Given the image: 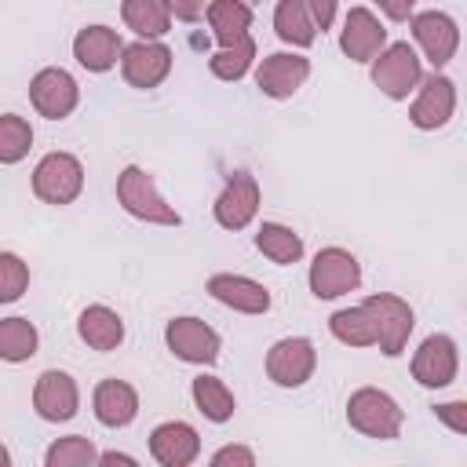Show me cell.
Instances as JSON below:
<instances>
[{"label": "cell", "instance_id": "1", "mask_svg": "<svg viewBox=\"0 0 467 467\" xmlns=\"http://www.w3.org/2000/svg\"><path fill=\"white\" fill-rule=\"evenodd\" d=\"M117 204L139 219V223H150V226H179L182 215L164 201V193L157 190V179L139 168V164H128L120 175H117Z\"/></svg>", "mask_w": 467, "mask_h": 467}, {"label": "cell", "instance_id": "2", "mask_svg": "<svg viewBox=\"0 0 467 467\" xmlns=\"http://www.w3.org/2000/svg\"><path fill=\"white\" fill-rule=\"evenodd\" d=\"M347 423L365 434V438H376V441H394L405 427V412L401 405L379 390V387H358L350 398H347Z\"/></svg>", "mask_w": 467, "mask_h": 467}, {"label": "cell", "instance_id": "3", "mask_svg": "<svg viewBox=\"0 0 467 467\" xmlns=\"http://www.w3.org/2000/svg\"><path fill=\"white\" fill-rule=\"evenodd\" d=\"M368 77L372 84L394 99V102H405L409 95H416V88L423 84V58L416 55V47L409 40H394L387 44L372 62H368Z\"/></svg>", "mask_w": 467, "mask_h": 467}, {"label": "cell", "instance_id": "4", "mask_svg": "<svg viewBox=\"0 0 467 467\" xmlns=\"http://www.w3.org/2000/svg\"><path fill=\"white\" fill-rule=\"evenodd\" d=\"M29 182H33L36 201L62 208V204H73L80 197V190H84V164H80V157H73L66 150H51V153H44L36 161Z\"/></svg>", "mask_w": 467, "mask_h": 467}, {"label": "cell", "instance_id": "5", "mask_svg": "<svg viewBox=\"0 0 467 467\" xmlns=\"http://www.w3.org/2000/svg\"><path fill=\"white\" fill-rule=\"evenodd\" d=\"M306 285H310L314 299H339L361 285V263L350 248L328 244L314 255V263L306 270Z\"/></svg>", "mask_w": 467, "mask_h": 467}, {"label": "cell", "instance_id": "6", "mask_svg": "<svg viewBox=\"0 0 467 467\" xmlns=\"http://www.w3.org/2000/svg\"><path fill=\"white\" fill-rule=\"evenodd\" d=\"M164 347L171 350V358L186 361V365H215L219 361V350H223V339L219 332L193 317V314H182V317H171L164 325Z\"/></svg>", "mask_w": 467, "mask_h": 467}, {"label": "cell", "instance_id": "7", "mask_svg": "<svg viewBox=\"0 0 467 467\" xmlns=\"http://www.w3.org/2000/svg\"><path fill=\"white\" fill-rule=\"evenodd\" d=\"M263 368H266V379L274 387H285V390H296L303 383H310L314 368H317V347L306 339V336H285L277 339L266 358H263Z\"/></svg>", "mask_w": 467, "mask_h": 467}, {"label": "cell", "instance_id": "8", "mask_svg": "<svg viewBox=\"0 0 467 467\" xmlns=\"http://www.w3.org/2000/svg\"><path fill=\"white\" fill-rule=\"evenodd\" d=\"M259 204H263V193H259L255 175L244 171V168H237V171L226 175V182H223V190H219V197L212 204V215H215V223L223 230H234L237 234V230H244V226L255 223Z\"/></svg>", "mask_w": 467, "mask_h": 467}, {"label": "cell", "instance_id": "9", "mask_svg": "<svg viewBox=\"0 0 467 467\" xmlns=\"http://www.w3.org/2000/svg\"><path fill=\"white\" fill-rule=\"evenodd\" d=\"M368 310H372V317H376V332H379V350L387 354V358H401L405 354V347H409V336H412V328H416V310L401 299V296H394V292H372V296H365L361 299Z\"/></svg>", "mask_w": 467, "mask_h": 467}, {"label": "cell", "instance_id": "10", "mask_svg": "<svg viewBox=\"0 0 467 467\" xmlns=\"http://www.w3.org/2000/svg\"><path fill=\"white\" fill-rule=\"evenodd\" d=\"M29 106L47 120H66L80 106V84L62 66H44L29 80Z\"/></svg>", "mask_w": 467, "mask_h": 467}, {"label": "cell", "instance_id": "11", "mask_svg": "<svg viewBox=\"0 0 467 467\" xmlns=\"http://www.w3.org/2000/svg\"><path fill=\"white\" fill-rule=\"evenodd\" d=\"M409 29H412L416 47L423 51V58L434 69H445L456 58V51H460V26H456L452 15H445V11H416L409 18Z\"/></svg>", "mask_w": 467, "mask_h": 467}, {"label": "cell", "instance_id": "12", "mask_svg": "<svg viewBox=\"0 0 467 467\" xmlns=\"http://www.w3.org/2000/svg\"><path fill=\"white\" fill-rule=\"evenodd\" d=\"M412 379L420 383V387H427V390H441V387H449L452 379H456V372H460V347H456V339L452 336H445V332H434V336H427L416 350H412Z\"/></svg>", "mask_w": 467, "mask_h": 467}, {"label": "cell", "instance_id": "13", "mask_svg": "<svg viewBox=\"0 0 467 467\" xmlns=\"http://www.w3.org/2000/svg\"><path fill=\"white\" fill-rule=\"evenodd\" d=\"M171 66H175V55L164 40H135L120 55V77L128 88H139V91L164 84Z\"/></svg>", "mask_w": 467, "mask_h": 467}, {"label": "cell", "instance_id": "14", "mask_svg": "<svg viewBox=\"0 0 467 467\" xmlns=\"http://www.w3.org/2000/svg\"><path fill=\"white\" fill-rule=\"evenodd\" d=\"M452 113H456V84L441 69H434L416 88V99L409 106V120L420 131H438V128H445L452 120Z\"/></svg>", "mask_w": 467, "mask_h": 467}, {"label": "cell", "instance_id": "15", "mask_svg": "<svg viewBox=\"0 0 467 467\" xmlns=\"http://www.w3.org/2000/svg\"><path fill=\"white\" fill-rule=\"evenodd\" d=\"M306 77H310V58L299 55L296 47L292 51H274L255 66V88L266 99H277V102L292 99L306 84Z\"/></svg>", "mask_w": 467, "mask_h": 467}, {"label": "cell", "instance_id": "16", "mask_svg": "<svg viewBox=\"0 0 467 467\" xmlns=\"http://www.w3.org/2000/svg\"><path fill=\"white\" fill-rule=\"evenodd\" d=\"M33 409L47 423H66L80 409V387L62 368H44L33 383Z\"/></svg>", "mask_w": 467, "mask_h": 467}, {"label": "cell", "instance_id": "17", "mask_svg": "<svg viewBox=\"0 0 467 467\" xmlns=\"http://www.w3.org/2000/svg\"><path fill=\"white\" fill-rule=\"evenodd\" d=\"M387 47V26L368 7H350L339 26V51L350 62H372Z\"/></svg>", "mask_w": 467, "mask_h": 467}, {"label": "cell", "instance_id": "18", "mask_svg": "<svg viewBox=\"0 0 467 467\" xmlns=\"http://www.w3.org/2000/svg\"><path fill=\"white\" fill-rule=\"evenodd\" d=\"M124 47H128V44L120 40V33H117L113 26H102V22L84 26V29H77V36H73V58H77V66L88 69V73H109L113 66H120Z\"/></svg>", "mask_w": 467, "mask_h": 467}, {"label": "cell", "instance_id": "19", "mask_svg": "<svg viewBox=\"0 0 467 467\" xmlns=\"http://www.w3.org/2000/svg\"><path fill=\"white\" fill-rule=\"evenodd\" d=\"M150 456L161 467H190L201 456V434L186 420H164L150 431Z\"/></svg>", "mask_w": 467, "mask_h": 467}, {"label": "cell", "instance_id": "20", "mask_svg": "<svg viewBox=\"0 0 467 467\" xmlns=\"http://www.w3.org/2000/svg\"><path fill=\"white\" fill-rule=\"evenodd\" d=\"M208 296L237 314H266L270 310V288L248 274H212L208 277Z\"/></svg>", "mask_w": 467, "mask_h": 467}, {"label": "cell", "instance_id": "21", "mask_svg": "<svg viewBox=\"0 0 467 467\" xmlns=\"http://www.w3.org/2000/svg\"><path fill=\"white\" fill-rule=\"evenodd\" d=\"M91 412L102 427L117 431V427H128L135 416H139V390L128 383V379H99L95 390H91Z\"/></svg>", "mask_w": 467, "mask_h": 467}, {"label": "cell", "instance_id": "22", "mask_svg": "<svg viewBox=\"0 0 467 467\" xmlns=\"http://www.w3.org/2000/svg\"><path fill=\"white\" fill-rule=\"evenodd\" d=\"M77 336L91 350L109 354V350H117L124 343V317L106 303H91V306H84L77 314Z\"/></svg>", "mask_w": 467, "mask_h": 467}, {"label": "cell", "instance_id": "23", "mask_svg": "<svg viewBox=\"0 0 467 467\" xmlns=\"http://www.w3.org/2000/svg\"><path fill=\"white\" fill-rule=\"evenodd\" d=\"M274 33H277L281 44L303 51V47H310L317 40L321 29H317L314 11H310L306 0H277V7H274Z\"/></svg>", "mask_w": 467, "mask_h": 467}, {"label": "cell", "instance_id": "24", "mask_svg": "<svg viewBox=\"0 0 467 467\" xmlns=\"http://www.w3.org/2000/svg\"><path fill=\"white\" fill-rule=\"evenodd\" d=\"M204 18H208V29L219 40V47L252 36V4H244V0H208Z\"/></svg>", "mask_w": 467, "mask_h": 467}, {"label": "cell", "instance_id": "25", "mask_svg": "<svg viewBox=\"0 0 467 467\" xmlns=\"http://www.w3.org/2000/svg\"><path fill=\"white\" fill-rule=\"evenodd\" d=\"M328 332L343 343V347H376L379 343V332H376V317L365 303H354V306H339L332 317H328Z\"/></svg>", "mask_w": 467, "mask_h": 467}, {"label": "cell", "instance_id": "26", "mask_svg": "<svg viewBox=\"0 0 467 467\" xmlns=\"http://www.w3.org/2000/svg\"><path fill=\"white\" fill-rule=\"evenodd\" d=\"M190 398H193L197 412H201L208 423H226V420L234 416V409H237L234 390H230L219 376H212V372L193 376V383H190Z\"/></svg>", "mask_w": 467, "mask_h": 467}, {"label": "cell", "instance_id": "27", "mask_svg": "<svg viewBox=\"0 0 467 467\" xmlns=\"http://www.w3.org/2000/svg\"><path fill=\"white\" fill-rule=\"evenodd\" d=\"M120 18L139 40H161L175 22V15L168 11L164 0H124Z\"/></svg>", "mask_w": 467, "mask_h": 467}, {"label": "cell", "instance_id": "28", "mask_svg": "<svg viewBox=\"0 0 467 467\" xmlns=\"http://www.w3.org/2000/svg\"><path fill=\"white\" fill-rule=\"evenodd\" d=\"M255 248L270 259V263H277V266H292V263H299L303 259V237L292 230V226H285V223H259V230H255Z\"/></svg>", "mask_w": 467, "mask_h": 467}, {"label": "cell", "instance_id": "29", "mask_svg": "<svg viewBox=\"0 0 467 467\" xmlns=\"http://www.w3.org/2000/svg\"><path fill=\"white\" fill-rule=\"evenodd\" d=\"M40 350V332L29 317H0V358L7 365H18V361H29L33 354Z\"/></svg>", "mask_w": 467, "mask_h": 467}, {"label": "cell", "instance_id": "30", "mask_svg": "<svg viewBox=\"0 0 467 467\" xmlns=\"http://www.w3.org/2000/svg\"><path fill=\"white\" fill-rule=\"evenodd\" d=\"M252 66H255V40H252V36H244V40H237V44H226V47H219V51L208 58L212 77H215V80H226V84H237Z\"/></svg>", "mask_w": 467, "mask_h": 467}, {"label": "cell", "instance_id": "31", "mask_svg": "<svg viewBox=\"0 0 467 467\" xmlns=\"http://www.w3.org/2000/svg\"><path fill=\"white\" fill-rule=\"evenodd\" d=\"M95 463H99V449L84 434L55 438L44 452V467H95Z\"/></svg>", "mask_w": 467, "mask_h": 467}, {"label": "cell", "instance_id": "32", "mask_svg": "<svg viewBox=\"0 0 467 467\" xmlns=\"http://www.w3.org/2000/svg\"><path fill=\"white\" fill-rule=\"evenodd\" d=\"M33 150V128L18 113L0 117V164H18Z\"/></svg>", "mask_w": 467, "mask_h": 467}, {"label": "cell", "instance_id": "33", "mask_svg": "<svg viewBox=\"0 0 467 467\" xmlns=\"http://www.w3.org/2000/svg\"><path fill=\"white\" fill-rule=\"evenodd\" d=\"M26 288H29V266L22 263V255L18 252H0V303L22 299Z\"/></svg>", "mask_w": 467, "mask_h": 467}, {"label": "cell", "instance_id": "34", "mask_svg": "<svg viewBox=\"0 0 467 467\" xmlns=\"http://www.w3.org/2000/svg\"><path fill=\"white\" fill-rule=\"evenodd\" d=\"M434 420L445 423V427L456 431V434H467V398L438 401V405H434Z\"/></svg>", "mask_w": 467, "mask_h": 467}, {"label": "cell", "instance_id": "35", "mask_svg": "<svg viewBox=\"0 0 467 467\" xmlns=\"http://www.w3.org/2000/svg\"><path fill=\"white\" fill-rule=\"evenodd\" d=\"M212 467H255V452L248 449V445H223V449H215L212 452V460H208Z\"/></svg>", "mask_w": 467, "mask_h": 467}, {"label": "cell", "instance_id": "36", "mask_svg": "<svg viewBox=\"0 0 467 467\" xmlns=\"http://www.w3.org/2000/svg\"><path fill=\"white\" fill-rule=\"evenodd\" d=\"M164 4H168V11H171L179 22H197V18L208 11L204 0H164Z\"/></svg>", "mask_w": 467, "mask_h": 467}, {"label": "cell", "instance_id": "37", "mask_svg": "<svg viewBox=\"0 0 467 467\" xmlns=\"http://www.w3.org/2000/svg\"><path fill=\"white\" fill-rule=\"evenodd\" d=\"M390 22H409L416 15V0H372Z\"/></svg>", "mask_w": 467, "mask_h": 467}, {"label": "cell", "instance_id": "38", "mask_svg": "<svg viewBox=\"0 0 467 467\" xmlns=\"http://www.w3.org/2000/svg\"><path fill=\"white\" fill-rule=\"evenodd\" d=\"M306 4H310V11H314V22H317V29H321V33L336 26V15H339V0H306Z\"/></svg>", "mask_w": 467, "mask_h": 467}, {"label": "cell", "instance_id": "39", "mask_svg": "<svg viewBox=\"0 0 467 467\" xmlns=\"http://www.w3.org/2000/svg\"><path fill=\"white\" fill-rule=\"evenodd\" d=\"M99 463H102V467H117V463H120V467H139V460H135V456L117 452V449H113V452H99Z\"/></svg>", "mask_w": 467, "mask_h": 467}, {"label": "cell", "instance_id": "40", "mask_svg": "<svg viewBox=\"0 0 467 467\" xmlns=\"http://www.w3.org/2000/svg\"><path fill=\"white\" fill-rule=\"evenodd\" d=\"M244 4H255V0H244Z\"/></svg>", "mask_w": 467, "mask_h": 467}]
</instances>
